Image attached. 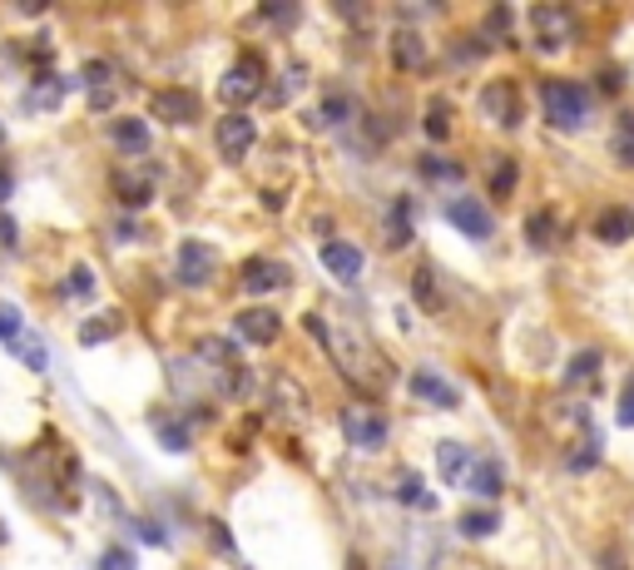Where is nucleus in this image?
<instances>
[{
    "mask_svg": "<svg viewBox=\"0 0 634 570\" xmlns=\"http://www.w3.org/2000/svg\"><path fill=\"white\" fill-rule=\"evenodd\" d=\"M25 333L21 323V308H11V302H0V343H15V337Z\"/></svg>",
    "mask_w": 634,
    "mask_h": 570,
    "instance_id": "39",
    "label": "nucleus"
},
{
    "mask_svg": "<svg viewBox=\"0 0 634 570\" xmlns=\"http://www.w3.org/2000/svg\"><path fill=\"white\" fill-rule=\"evenodd\" d=\"M109 80H115V66H109V60H89V66H85V80H80V85H89V95H105Z\"/></svg>",
    "mask_w": 634,
    "mask_h": 570,
    "instance_id": "34",
    "label": "nucleus"
},
{
    "mask_svg": "<svg viewBox=\"0 0 634 570\" xmlns=\"http://www.w3.org/2000/svg\"><path fill=\"white\" fill-rule=\"evenodd\" d=\"M526 234H530V244H536V248H550V244H555V218H550V214H530L526 218Z\"/></svg>",
    "mask_w": 634,
    "mask_h": 570,
    "instance_id": "36",
    "label": "nucleus"
},
{
    "mask_svg": "<svg viewBox=\"0 0 634 570\" xmlns=\"http://www.w3.org/2000/svg\"><path fill=\"white\" fill-rule=\"evenodd\" d=\"M620 427H634V372L624 382V397H620Z\"/></svg>",
    "mask_w": 634,
    "mask_h": 570,
    "instance_id": "40",
    "label": "nucleus"
},
{
    "mask_svg": "<svg viewBox=\"0 0 634 570\" xmlns=\"http://www.w3.org/2000/svg\"><path fill=\"white\" fill-rule=\"evenodd\" d=\"M530 21H536V31H540V50H560V45L575 40V15H570L565 5H536Z\"/></svg>",
    "mask_w": 634,
    "mask_h": 570,
    "instance_id": "11",
    "label": "nucleus"
},
{
    "mask_svg": "<svg viewBox=\"0 0 634 570\" xmlns=\"http://www.w3.org/2000/svg\"><path fill=\"white\" fill-rule=\"evenodd\" d=\"M115 234H119V244H134V238H140V228H134V218H124Z\"/></svg>",
    "mask_w": 634,
    "mask_h": 570,
    "instance_id": "42",
    "label": "nucleus"
},
{
    "mask_svg": "<svg viewBox=\"0 0 634 570\" xmlns=\"http://www.w3.org/2000/svg\"><path fill=\"white\" fill-rule=\"evenodd\" d=\"M471 462H476V456L466 452L462 441H441V447H436V472H441V482H466Z\"/></svg>",
    "mask_w": 634,
    "mask_h": 570,
    "instance_id": "21",
    "label": "nucleus"
},
{
    "mask_svg": "<svg viewBox=\"0 0 634 570\" xmlns=\"http://www.w3.org/2000/svg\"><path fill=\"white\" fill-rule=\"evenodd\" d=\"M600 452H605L600 427H585V431H581V447L570 452V466H575V472H590V466L600 462Z\"/></svg>",
    "mask_w": 634,
    "mask_h": 570,
    "instance_id": "29",
    "label": "nucleus"
},
{
    "mask_svg": "<svg viewBox=\"0 0 634 570\" xmlns=\"http://www.w3.org/2000/svg\"><path fill=\"white\" fill-rule=\"evenodd\" d=\"M323 269L333 273L337 283H357V278H362V269H367V259H362V248H357V244L327 238V244H323Z\"/></svg>",
    "mask_w": 634,
    "mask_h": 570,
    "instance_id": "14",
    "label": "nucleus"
},
{
    "mask_svg": "<svg viewBox=\"0 0 634 570\" xmlns=\"http://www.w3.org/2000/svg\"><path fill=\"white\" fill-rule=\"evenodd\" d=\"M263 15H268V21H298V11H292V5H283V11H278V5H263Z\"/></svg>",
    "mask_w": 634,
    "mask_h": 570,
    "instance_id": "41",
    "label": "nucleus"
},
{
    "mask_svg": "<svg viewBox=\"0 0 634 570\" xmlns=\"http://www.w3.org/2000/svg\"><path fill=\"white\" fill-rule=\"evenodd\" d=\"M15 194V179H11V169H0V204Z\"/></svg>",
    "mask_w": 634,
    "mask_h": 570,
    "instance_id": "43",
    "label": "nucleus"
},
{
    "mask_svg": "<svg viewBox=\"0 0 634 570\" xmlns=\"http://www.w3.org/2000/svg\"><path fill=\"white\" fill-rule=\"evenodd\" d=\"M149 115L159 119V124H174V130H183V124H194V119L204 115V99H199L194 90L169 85V90H159V95L149 99Z\"/></svg>",
    "mask_w": 634,
    "mask_h": 570,
    "instance_id": "8",
    "label": "nucleus"
},
{
    "mask_svg": "<svg viewBox=\"0 0 634 570\" xmlns=\"http://www.w3.org/2000/svg\"><path fill=\"white\" fill-rule=\"evenodd\" d=\"M0 244L15 248V224H11V218H0Z\"/></svg>",
    "mask_w": 634,
    "mask_h": 570,
    "instance_id": "44",
    "label": "nucleus"
},
{
    "mask_svg": "<svg viewBox=\"0 0 634 570\" xmlns=\"http://www.w3.org/2000/svg\"><path fill=\"white\" fill-rule=\"evenodd\" d=\"M263 80H268V66H263L259 55L248 50V55H238L234 66H228V75L218 80V95H224L228 105L243 109L248 99H259V95H263Z\"/></svg>",
    "mask_w": 634,
    "mask_h": 570,
    "instance_id": "4",
    "label": "nucleus"
},
{
    "mask_svg": "<svg viewBox=\"0 0 634 570\" xmlns=\"http://www.w3.org/2000/svg\"><path fill=\"white\" fill-rule=\"evenodd\" d=\"M446 218H452V224L462 228L466 238H476V244H486V238L495 234L491 209H486V204H476V199H452V204H446Z\"/></svg>",
    "mask_w": 634,
    "mask_h": 570,
    "instance_id": "13",
    "label": "nucleus"
},
{
    "mask_svg": "<svg viewBox=\"0 0 634 570\" xmlns=\"http://www.w3.org/2000/svg\"><path fill=\"white\" fill-rule=\"evenodd\" d=\"M540 105H546L550 130L575 134L590 124V90H585L581 80H546V85H540Z\"/></svg>",
    "mask_w": 634,
    "mask_h": 570,
    "instance_id": "2",
    "label": "nucleus"
},
{
    "mask_svg": "<svg viewBox=\"0 0 634 570\" xmlns=\"http://www.w3.org/2000/svg\"><path fill=\"white\" fill-rule=\"evenodd\" d=\"M610 154H614V164H624V169H634V115H620V119H614Z\"/></svg>",
    "mask_w": 634,
    "mask_h": 570,
    "instance_id": "27",
    "label": "nucleus"
},
{
    "mask_svg": "<svg viewBox=\"0 0 634 570\" xmlns=\"http://www.w3.org/2000/svg\"><path fill=\"white\" fill-rule=\"evenodd\" d=\"M0 541H5V526H0Z\"/></svg>",
    "mask_w": 634,
    "mask_h": 570,
    "instance_id": "45",
    "label": "nucleus"
},
{
    "mask_svg": "<svg viewBox=\"0 0 634 570\" xmlns=\"http://www.w3.org/2000/svg\"><path fill=\"white\" fill-rule=\"evenodd\" d=\"M95 570H140V556H134L130 546H109Z\"/></svg>",
    "mask_w": 634,
    "mask_h": 570,
    "instance_id": "37",
    "label": "nucleus"
},
{
    "mask_svg": "<svg viewBox=\"0 0 634 570\" xmlns=\"http://www.w3.org/2000/svg\"><path fill=\"white\" fill-rule=\"evenodd\" d=\"M194 357H199V363H208V367H218L224 377L238 372V347L228 343V337H199Z\"/></svg>",
    "mask_w": 634,
    "mask_h": 570,
    "instance_id": "22",
    "label": "nucleus"
},
{
    "mask_svg": "<svg viewBox=\"0 0 634 570\" xmlns=\"http://www.w3.org/2000/svg\"><path fill=\"white\" fill-rule=\"evenodd\" d=\"M119 328H124V318H119V312H95L89 323H80V343H85V347L109 343V337H119Z\"/></svg>",
    "mask_w": 634,
    "mask_h": 570,
    "instance_id": "25",
    "label": "nucleus"
},
{
    "mask_svg": "<svg viewBox=\"0 0 634 570\" xmlns=\"http://www.w3.org/2000/svg\"><path fill=\"white\" fill-rule=\"evenodd\" d=\"M466 482H471L476 496H501L505 491V466L495 462V456H476L471 472H466Z\"/></svg>",
    "mask_w": 634,
    "mask_h": 570,
    "instance_id": "20",
    "label": "nucleus"
},
{
    "mask_svg": "<svg viewBox=\"0 0 634 570\" xmlns=\"http://www.w3.org/2000/svg\"><path fill=\"white\" fill-rule=\"evenodd\" d=\"M109 140H115V150H124L130 159H140L144 150H149V124L134 115H119L115 124H109Z\"/></svg>",
    "mask_w": 634,
    "mask_h": 570,
    "instance_id": "17",
    "label": "nucleus"
},
{
    "mask_svg": "<svg viewBox=\"0 0 634 570\" xmlns=\"http://www.w3.org/2000/svg\"><path fill=\"white\" fill-rule=\"evenodd\" d=\"M462 164H446V159H436V154H427L421 159V179H462Z\"/></svg>",
    "mask_w": 634,
    "mask_h": 570,
    "instance_id": "38",
    "label": "nucleus"
},
{
    "mask_svg": "<svg viewBox=\"0 0 634 570\" xmlns=\"http://www.w3.org/2000/svg\"><path fill=\"white\" fill-rule=\"evenodd\" d=\"M214 273H218V248L204 244V238H183L179 259H174V278L183 288H204V283H214Z\"/></svg>",
    "mask_w": 634,
    "mask_h": 570,
    "instance_id": "5",
    "label": "nucleus"
},
{
    "mask_svg": "<svg viewBox=\"0 0 634 570\" xmlns=\"http://www.w3.org/2000/svg\"><path fill=\"white\" fill-rule=\"evenodd\" d=\"M387 244L392 248H402V244H411V204H407V199H402V204L397 209H392V214H387Z\"/></svg>",
    "mask_w": 634,
    "mask_h": 570,
    "instance_id": "32",
    "label": "nucleus"
},
{
    "mask_svg": "<svg viewBox=\"0 0 634 570\" xmlns=\"http://www.w3.org/2000/svg\"><path fill=\"white\" fill-rule=\"evenodd\" d=\"M392 66L407 70V75H411V70H421V66H427V40H421L417 31H397V35H392Z\"/></svg>",
    "mask_w": 634,
    "mask_h": 570,
    "instance_id": "19",
    "label": "nucleus"
},
{
    "mask_svg": "<svg viewBox=\"0 0 634 570\" xmlns=\"http://www.w3.org/2000/svg\"><path fill=\"white\" fill-rule=\"evenodd\" d=\"M11 353H15V357H21V363H25V367H31V372H45V367H50V347H45V343H40V337H35V333H31V328H25V333H21V337H15V343H11Z\"/></svg>",
    "mask_w": 634,
    "mask_h": 570,
    "instance_id": "26",
    "label": "nucleus"
},
{
    "mask_svg": "<svg viewBox=\"0 0 634 570\" xmlns=\"http://www.w3.org/2000/svg\"><path fill=\"white\" fill-rule=\"evenodd\" d=\"M501 531V511H491V506H481V511H466L462 516V536L466 541H486Z\"/></svg>",
    "mask_w": 634,
    "mask_h": 570,
    "instance_id": "28",
    "label": "nucleus"
},
{
    "mask_svg": "<svg viewBox=\"0 0 634 570\" xmlns=\"http://www.w3.org/2000/svg\"><path fill=\"white\" fill-rule=\"evenodd\" d=\"M234 333L253 347H268V343H278L283 318L273 308H243V312H234Z\"/></svg>",
    "mask_w": 634,
    "mask_h": 570,
    "instance_id": "10",
    "label": "nucleus"
},
{
    "mask_svg": "<svg viewBox=\"0 0 634 570\" xmlns=\"http://www.w3.org/2000/svg\"><path fill=\"white\" fill-rule=\"evenodd\" d=\"M154 431H159V447L164 452H189V427H183V421H154Z\"/></svg>",
    "mask_w": 634,
    "mask_h": 570,
    "instance_id": "33",
    "label": "nucleus"
},
{
    "mask_svg": "<svg viewBox=\"0 0 634 570\" xmlns=\"http://www.w3.org/2000/svg\"><path fill=\"white\" fill-rule=\"evenodd\" d=\"M214 144H218V154L224 159H243L253 144H259V119H248L243 109H228L224 119H218V130H214Z\"/></svg>",
    "mask_w": 634,
    "mask_h": 570,
    "instance_id": "7",
    "label": "nucleus"
},
{
    "mask_svg": "<svg viewBox=\"0 0 634 570\" xmlns=\"http://www.w3.org/2000/svg\"><path fill=\"white\" fill-rule=\"evenodd\" d=\"M0 140H5V130H0Z\"/></svg>",
    "mask_w": 634,
    "mask_h": 570,
    "instance_id": "46",
    "label": "nucleus"
},
{
    "mask_svg": "<svg viewBox=\"0 0 634 570\" xmlns=\"http://www.w3.org/2000/svg\"><path fill=\"white\" fill-rule=\"evenodd\" d=\"M337 427H343V437L352 441L357 452H382L387 437H392L387 417H382L376 407H367V402H347V407L337 412Z\"/></svg>",
    "mask_w": 634,
    "mask_h": 570,
    "instance_id": "3",
    "label": "nucleus"
},
{
    "mask_svg": "<svg viewBox=\"0 0 634 570\" xmlns=\"http://www.w3.org/2000/svg\"><path fill=\"white\" fill-rule=\"evenodd\" d=\"M238 283H243L248 293H273L288 283V269H283L278 259H248L243 269H238Z\"/></svg>",
    "mask_w": 634,
    "mask_h": 570,
    "instance_id": "16",
    "label": "nucleus"
},
{
    "mask_svg": "<svg viewBox=\"0 0 634 570\" xmlns=\"http://www.w3.org/2000/svg\"><path fill=\"white\" fill-rule=\"evenodd\" d=\"M481 109L491 119L495 130H521V119H526V105H521V85L516 80H491L481 90Z\"/></svg>",
    "mask_w": 634,
    "mask_h": 570,
    "instance_id": "6",
    "label": "nucleus"
},
{
    "mask_svg": "<svg viewBox=\"0 0 634 570\" xmlns=\"http://www.w3.org/2000/svg\"><path fill=\"white\" fill-rule=\"evenodd\" d=\"M347 119H352V99H347V95H323L308 124H312V130H337V124H347Z\"/></svg>",
    "mask_w": 634,
    "mask_h": 570,
    "instance_id": "23",
    "label": "nucleus"
},
{
    "mask_svg": "<svg viewBox=\"0 0 634 570\" xmlns=\"http://www.w3.org/2000/svg\"><path fill=\"white\" fill-rule=\"evenodd\" d=\"M308 333L323 343V353L333 357V367L347 377V382H352L357 392H382L392 382L382 347L372 343V333H367V328L357 323L347 308H337V302L312 308L308 312Z\"/></svg>",
    "mask_w": 634,
    "mask_h": 570,
    "instance_id": "1",
    "label": "nucleus"
},
{
    "mask_svg": "<svg viewBox=\"0 0 634 570\" xmlns=\"http://www.w3.org/2000/svg\"><path fill=\"white\" fill-rule=\"evenodd\" d=\"M70 85H75V80H65V75H40L25 90V109H60L70 95Z\"/></svg>",
    "mask_w": 634,
    "mask_h": 570,
    "instance_id": "18",
    "label": "nucleus"
},
{
    "mask_svg": "<svg viewBox=\"0 0 634 570\" xmlns=\"http://www.w3.org/2000/svg\"><path fill=\"white\" fill-rule=\"evenodd\" d=\"M109 183H115V199L124 209H144L154 199V164H144V169L140 164H124V169H115Z\"/></svg>",
    "mask_w": 634,
    "mask_h": 570,
    "instance_id": "9",
    "label": "nucleus"
},
{
    "mask_svg": "<svg viewBox=\"0 0 634 570\" xmlns=\"http://www.w3.org/2000/svg\"><path fill=\"white\" fill-rule=\"evenodd\" d=\"M421 130H427L431 140H446V134H452V105H446V99H431L427 119H421Z\"/></svg>",
    "mask_w": 634,
    "mask_h": 570,
    "instance_id": "31",
    "label": "nucleus"
},
{
    "mask_svg": "<svg viewBox=\"0 0 634 570\" xmlns=\"http://www.w3.org/2000/svg\"><path fill=\"white\" fill-rule=\"evenodd\" d=\"M595 238H600V244H610V248L630 244V238H634V209L605 204L600 214H595Z\"/></svg>",
    "mask_w": 634,
    "mask_h": 570,
    "instance_id": "15",
    "label": "nucleus"
},
{
    "mask_svg": "<svg viewBox=\"0 0 634 570\" xmlns=\"http://www.w3.org/2000/svg\"><path fill=\"white\" fill-rule=\"evenodd\" d=\"M407 392L417 402H427V407H441V412H456L462 407V392L446 382V377H436L431 367H421V372H411V382H407Z\"/></svg>",
    "mask_w": 634,
    "mask_h": 570,
    "instance_id": "12",
    "label": "nucleus"
},
{
    "mask_svg": "<svg viewBox=\"0 0 634 570\" xmlns=\"http://www.w3.org/2000/svg\"><path fill=\"white\" fill-rule=\"evenodd\" d=\"M65 298H89V293H95V273L85 269V263H75V269H70V278H65Z\"/></svg>",
    "mask_w": 634,
    "mask_h": 570,
    "instance_id": "35",
    "label": "nucleus"
},
{
    "mask_svg": "<svg viewBox=\"0 0 634 570\" xmlns=\"http://www.w3.org/2000/svg\"><path fill=\"white\" fill-rule=\"evenodd\" d=\"M516 179H521V164L511 159V154H495L491 159V199H505L516 189Z\"/></svg>",
    "mask_w": 634,
    "mask_h": 570,
    "instance_id": "30",
    "label": "nucleus"
},
{
    "mask_svg": "<svg viewBox=\"0 0 634 570\" xmlns=\"http://www.w3.org/2000/svg\"><path fill=\"white\" fill-rule=\"evenodd\" d=\"M600 367H605V357L595 353V347H581V353H575V357L565 363V382H570V388H581V382H595V377H600Z\"/></svg>",
    "mask_w": 634,
    "mask_h": 570,
    "instance_id": "24",
    "label": "nucleus"
}]
</instances>
